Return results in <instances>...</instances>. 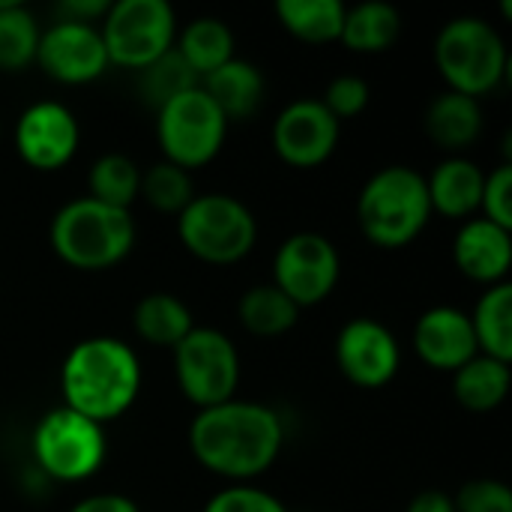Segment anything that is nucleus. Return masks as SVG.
I'll use <instances>...</instances> for the list:
<instances>
[{
	"label": "nucleus",
	"mask_w": 512,
	"mask_h": 512,
	"mask_svg": "<svg viewBox=\"0 0 512 512\" xmlns=\"http://www.w3.org/2000/svg\"><path fill=\"white\" fill-rule=\"evenodd\" d=\"M285 429L273 408L258 402H222L195 414L189 447L198 465L228 480L264 474L282 450Z\"/></svg>",
	"instance_id": "f257e3e1"
},
{
	"label": "nucleus",
	"mask_w": 512,
	"mask_h": 512,
	"mask_svg": "<svg viewBox=\"0 0 512 512\" xmlns=\"http://www.w3.org/2000/svg\"><path fill=\"white\" fill-rule=\"evenodd\" d=\"M138 390V357L126 342L114 336H93L78 342L60 366L63 408L99 426L123 417L135 405Z\"/></svg>",
	"instance_id": "f03ea898"
},
{
	"label": "nucleus",
	"mask_w": 512,
	"mask_h": 512,
	"mask_svg": "<svg viewBox=\"0 0 512 512\" xmlns=\"http://www.w3.org/2000/svg\"><path fill=\"white\" fill-rule=\"evenodd\" d=\"M432 201L426 177L408 165H387L366 180L357 198V222L369 243L402 249L429 225Z\"/></svg>",
	"instance_id": "7ed1b4c3"
},
{
	"label": "nucleus",
	"mask_w": 512,
	"mask_h": 512,
	"mask_svg": "<svg viewBox=\"0 0 512 512\" xmlns=\"http://www.w3.org/2000/svg\"><path fill=\"white\" fill-rule=\"evenodd\" d=\"M51 246L57 258L75 270H108L132 252L135 222L129 210H117L84 195L54 213Z\"/></svg>",
	"instance_id": "20e7f679"
},
{
	"label": "nucleus",
	"mask_w": 512,
	"mask_h": 512,
	"mask_svg": "<svg viewBox=\"0 0 512 512\" xmlns=\"http://www.w3.org/2000/svg\"><path fill=\"white\" fill-rule=\"evenodd\" d=\"M435 63L453 93L483 96L498 87L507 72V45L501 33L474 15L453 18L435 39Z\"/></svg>",
	"instance_id": "39448f33"
},
{
	"label": "nucleus",
	"mask_w": 512,
	"mask_h": 512,
	"mask_svg": "<svg viewBox=\"0 0 512 512\" xmlns=\"http://www.w3.org/2000/svg\"><path fill=\"white\" fill-rule=\"evenodd\" d=\"M177 234L198 261L228 267L252 252L258 240V225L243 201L210 192L195 195L189 207L177 216Z\"/></svg>",
	"instance_id": "423d86ee"
},
{
	"label": "nucleus",
	"mask_w": 512,
	"mask_h": 512,
	"mask_svg": "<svg viewBox=\"0 0 512 512\" xmlns=\"http://www.w3.org/2000/svg\"><path fill=\"white\" fill-rule=\"evenodd\" d=\"M105 450L102 426L63 405L48 411L33 429V459L57 483L93 477L105 462Z\"/></svg>",
	"instance_id": "0eeeda50"
},
{
	"label": "nucleus",
	"mask_w": 512,
	"mask_h": 512,
	"mask_svg": "<svg viewBox=\"0 0 512 512\" xmlns=\"http://www.w3.org/2000/svg\"><path fill=\"white\" fill-rule=\"evenodd\" d=\"M102 42L108 63L144 69L174 48L177 18L165 0H117L105 12Z\"/></svg>",
	"instance_id": "6e6552de"
},
{
	"label": "nucleus",
	"mask_w": 512,
	"mask_h": 512,
	"mask_svg": "<svg viewBox=\"0 0 512 512\" xmlns=\"http://www.w3.org/2000/svg\"><path fill=\"white\" fill-rule=\"evenodd\" d=\"M156 135L165 153V162L189 171L216 159L225 144L228 120L201 90V84L156 111Z\"/></svg>",
	"instance_id": "1a4fd4ad"
},
{
	"label": "nucleus",
	"mask_w": 512,
	"mask_h": 512,
	"mask_svg": "<svg viewBox=\"0 0 512 512\" xmlns=\"http://www.w3.org/2000/svg\"><path fill=\"white\" fill-rule=\"evenodd\" d=\"M174 372L183 396L204 411L234 399L240 381V357L225 333L213 327H195L174 348Z\"/></svg>",
	"instance_id": "9d476101"
},
{
	"label": "nucleus",
	"mask_w": 512,
	"mask_h": 512,
	"mask_svg": "<svg viewBox=\"0 0 512 512\" xmlns=\"http://www.w3.org/2000/svg\"><path fill=\"white\" fill-rule=\"evenodd\" d=\"M342 276L336 246L315 231L291 234L273 261V285L297 306H315L333 294Z\"/></svg>",
	"instance_id": "9b49d317"
},
{
	"label": "nucleus",
	"mask_w": 512,
	"mask_h": 512,
	"mask_svg": "<svg viewBox=\"0 0 512 512\" xmlns=\"http://www.w3.org/2000/svg\"><path fill=\"white\" fill-rule=\"evenodd\" d=\"M36 63L60 84H87L108 69V51L96 24L63 18L39 36Z\"/></svg>",
	"instance_id": "f8f14e48"
},
{
	"label": "nucleus",
	"mask_w": 512,
	"mask_h": 512,
	"mask_svg": "<svg viewBox=\"0 0 512 512\" xmlns=\"http://www.w3.org/2000/svg\"><path fill=\"white\" fill-rule=\"evenodd\" d=\"M339 132L342 123L321 99H297L279 111L273 123V147L282 162L294 168H315L333 156Z\"/></svg>",
	"instance_id": "ddd939ff"
},
{
	"label": "nucleus",
	"mask_w": 512,
	"mask_h": 512,
	"mask_svg": "<svg viewBox=\"0 0 512 512\" xmlns=\"http://www.w3.org/2000/svg\"><path fill=\"white\" fill-rule=\"evenodd\" d=\"M336 363L351 384L363 390H381L396 378L402 354L396 336L381 321L354 318L339 330Z\"/></svg>",
	"instance_id": "4468645a"
},
{
	"label": "nucleus",
	"mask_w": 512,
	"mask_h": 512,
	"mask_svg": "<svg viewBox=\"0 0 512 512\" xmlns=\"http://www.w3.org/2000/svg\"><path fill=\"white\" fill-rule=\"evenodd\" d=\"M81 141L75 114L60 102H33L15 123L18 156L36 171H60Z\"/></svg>",
	"instance_id": "2eb2a0df"
},
{
	"label": "nucleus",
	"mask_w": 512,
	"mask_h": 512,
	"mask_svg": "<svg viewBox=\"0 0 512 512\" xmlns=\"http://www.w3.org/2000/svg\"><path fill=\"white\" fill-rule=\"evenodd\" d=\"M414 348L420 360L438 372H456L480 354L471 315L456 306H435L423 312L414 327Z\"/></svg>",
	"instance_id": "dca6fc26"
},
{
	"label": "nucleus",
	"mask_w": 512,
	"mask_h": 512,
	"mask_svg": "<svg viewBox=\"0 0 512 512\" xmlns=\"http://www.w3.org/2000/svg\"><path fill=\"white\" fill-rule=\"evenodd\" d=\"M456 267L483 285H501L512 267L510 231L489 219H468L453 243Z\"/></svg>",
	"instance_id": "f3484780"
},
{
	"label": "nucleus",
	"mask_w": 512,
	"mask_h": 512,
	"mask_svg": "<svg viewBox=\"0 0 512 512\" xmlns=\"http://www.w3.org/2000/svg\"><path fill=\"white\" fill-rule=\"evenodd\" d=\"M483 183H486V174L480 171L477 162H471L465 156L444 159L432 171V177H426L432 213L438 210L447 219L474 216L483 201Z\"/></svg>",
	"instance_id": "a211bd4d"
},
{
	"label": "nucleus",
	"mask_w": 512,
	"mask_h": 512,
	"mask_svg": "<svg viewBox=\"0 0 512 512\" xmlns=\"http://www.w3.org/2000/svg\"><path fill=\"white\" fill-rule=\"evenodd\" d=\"M201 90L213 99L225 120H249L264 102V75L249 60H228L201 78Z\"/></svg>",
	"instance_id": "6ab92c4d"
},
{
	"label": "nucleus",
	"mask_w": 512,
	"mask_h": 512,
	"mask_svg": "<svg viewBox=\"0 0 512 512\" xmlns=\"http://www.w3.org/2000/svg\"><path fill=\"white\" fill-rule=\"evenodd\" d=\"M510 363L492 360L486 354H477L462 369L453 372V396L465 411L489 414L501 408V402L510 393Z\"/></svg>",
	"instance_id": "aec40b11"
},
{
	"label": "nucleus",
	"mask_w": 512,
	"mask_h": 512,
	"mask_svg": "<svg viewBox=\"0 0 512 512\" xmlns=\"http://www.w3.org/2000/svg\"><path fill=\"white\" fill-rule=\"evenodd\" d=\"M483 111L480 102L462 93H441L426 111V132L444 150H465L480 138Z\"/></svg>",
	"instance_id": "412c9836"
},
{
	"label": "nucleus",
	"mask_w": 512,
	"mask_h": 512,
	"mask_svg": "<svg viewBox=\"0 0 512 512\" xmlns=\"http://www.w3.org/2000/svg\"><path fill=\"white\" fill-rule=\"evenodd\" d=\"M399 30H402V18L390 3L366 0L360 6L345 9V24L339 39L345 42V48L357 54H381L393 48Z\"/></svg>",
	"instance_id": "4be33fe9"
},
{
	"label": "nucleus",
	"mask_w": 512,
	"mask_h": 512,
	"mask_svg": "<svg viewBox=\"0 0 512 512\" xmlns=\"http://www.w3.org/2000/svg\"><path fill=\"white\" fill-rule=\"evenodd\" d=\"M480 354L510 363L512 360V285L501 282L486 288L471 315Z\"/></svg>",
	"instance_id": "5701e85b"
},
{
	"label": "nucleus",
	"mask_w": 512,
	"mask_h": 512,
	"mask_svg": "<svg viewBox=\"0 0 512 512\" xmlns=\"http://www.w3.org/2000/svg\"><path fill=\"white\" fill-rule=\"evenodd\" d=\"M132 324L144 342L159 345V348H177L195 330L192 312L186 309L183 300H177L171 294L141 297L132 312Z\"/></svg>",
	"instance_id": "b1692460"
},
{
	"label": "nucleus",
	"mask_w": 512,
	"mask_h": 512,
	"mask_svg": "<svg viewBox=\"0 0 512 512\" xmlns=\"http://www.w3.org/2000/svg\"><path fill=\"white\" fill-rule=\"evenodd\" d=\"M177 54L189 63V69L204 78L222 63L234 60V33L219 18H195L177 36Z\"/></svg>",
	"instance_id": "393cba45"
},
{
	"label": "nucleus",
	"mask_w": 512,
	"mask_h": 512,
	"mask_svg": "<svg viewBox=\"0 0 512 512\" xmlns=\"http://www.w3.org/2000/svg\"><path fill=\"white\" fill-rule=\"evenodd\" d=\"M276 15L282 27L303 42H333L342 36V0H279Z\"/></svg>",
	"instance_id": "a878e982"
},
{
	"label": "nucleus",
	"mask_w": 512,
	"mask_h": 512,
	"mask_svg": "<svg viewBox=\"0 0 512 512\" xmlns=\"http://www.w3.org/2000/svg\"><path fill=\"white\" fill-rule=\"evenodd\" d=\"M237 315H240V324L252 336L276 339V336H285L297 324L300 309L276 285H255L240 297Z\"/></svg>",
	"instance_id": "bb28decb"
},
{
	"label": "nucleus",
	"mask_w": 512,
	"mask_h": 512,
	"mask_svg": "<svg viewBox=\"0 0 512 512\" xmlns=\"http://www.w3.org/2000/svg\"><path fill=\"white\" fill-rule=\"evenodd\" d=\"M39 24L33 12L18 0H0V69L21 72L36 60Z\"/></svg>",
	"instance_id": "cd10ccee"
},
{
	"label": "nucleus",
	"mask_w": 512,
	"mask_h": 512,
	"mask_svg": "<svg viewBox=\"0 0 512 512\" xmlns=\"http://www.w3.org/2000/svg\"><path fill=\"white\" fill-rule=\"evenodd\" d=\"M198 84H201V78L189 69V63L177 54V48L165 51L159 60H153L150 66H144L138 72V93L156 111L162 105H168L171 99L195 90Z\"/></svg>",
	"instance_id": "c85d7f7f"
},
{
	"label": "nucleus",
	"mask_w": 512,
	"mask_h": 512,
	"mask_svg": "<svg viewBox=\"0 0 512 512\" xmlns=\"http://www.w3.org/2000/svg\"><path fill=\"white\" fill-rule=\"evenodd\" d=\"M138 189H141V171L129 156L108 153L93 162L90 198H96L108 207H117V210H129L132 201L138 198Z\"/></svg>",
	"instance_id": "c756f323"
},
{
	"label": "nucleus",
	"mask_w": 512,
	"mask_h": 512,
	"mask_svg": "<svg viewBox=\"0 0 512 512\" xmlns=\"http://www.w3.org/2000/svg\"><path fill=\"white\" fill-rule=\"evenodd\" d=\"M138 198H144L159 213L180 216L189 207V201L195 198V186H192L189 171H183L171 162H156L147 171H141Z\"/></svg>",
	"instance_id": "7c9ffc66"
},
{
	"label": "nucleus",
	"mask_w": 512,
	"mask_h": 512,
	"mask_svg": "<svg viewBox=\"0 0 512 512\" xmlns=\"http://www.w3.org/2000/svg\"><path fill=\"white\" fill-rule=\"evenodd\" d=\"M204 512H288L285 504L279 498H273L270 492L264 489H255V486H246V483H237V486H228L222 492H216Z\"/></svg>",
	"instance_id": "2f4dec72"
},
{
	"label": "nucleus",
	"mask_w": 512,
	"mask_h": 512,
	"mask_svg": "<svg viewBox=\"0 0 512 512\" xmlns=\"http://www.w3.org/2000/svg\"><path fill=\"white\" fill-rule=\"evenodd\" d=\"M480 210H483V219L501 225L512 231V165L504 162L498 165L486 183H483V201H480Z\"/></svg>",
	"instance_id": "473e14b6"
},
{
	"label": "nucleus",
	"mask_w": 512,
	"mask_h": 512,
	"mask_svg": "<svg viewBox=\"0 0 512 512\" xmlns=\"http://www.w3.org/2000/svg\"><path fill=\"white\" fill-rule=\"evenodd\" d=\"M369 84L357 75H339L330 81L327 93H324V108L342 123L345 117H357L363 114V108L369 105Z\"/></svg>",
	"instance_id": "72a5a7b5"
},
{
	"label": "nucleus",
	"mask_w": 512,
	"mask_h": 512,
	"mask_svg": "<svg viewBox=\"0 0 512 512\" xmlns=\"http://www.w3.org/2000/svg\"><path fill=\"white\" fill-rule=\"evenodd\" d=\"M453 504L456 512H512V492L498 480H471Z\"/></svg>",
	"instance_id": "f704fd0d"
},
{
	"label": "nucleus",
	"mask_w": 512,
	"mask_h": 512,
	"mask_svg": "<svg viewBox=\"0 0 512 512\" xmlns=\"http://www.w3.org/2000/svg\"><path fill=\"white\" fill-rule=\"evenodd\" d=\"M69 512H141L135 501L123 498V495H114V492H105V495H90L84 498L81 504H75Z\"/></svg>",
	"instance_id": "c9c22d12"
},
{
	"label": "nucleus",
	"mask_w": 512,
	"mask_h": 512,
	"mask_svg": "<svg viewBox=\"0 0 512 512\" xmlns=\"http://www.w3.org/2000/svg\"><path fill=\"white\" fill-rule=\"evenodd\" d=\"M108 0H66L60 6V12L69 18V21H84V24H93L96 18H102L108 12Z\"/></svg>",
	"instance_id": "e433bc0d"
},
{
	"label": "nucleus",
	"mask_w": 512,
	"mask_h": 512,
	"mask_svg": "<svg viewBox=\"0 0 512 512\" xmlns=\"http://www.w3.org/2000/svg\"><path fill=\"white\" fill-rule=\"evenodd\" d=\"M408 512H456V504L450 495L444 492H420L411 504Z\"/></svg>",
	"instance_id": "4c0bfd02"
}]
</instances>
